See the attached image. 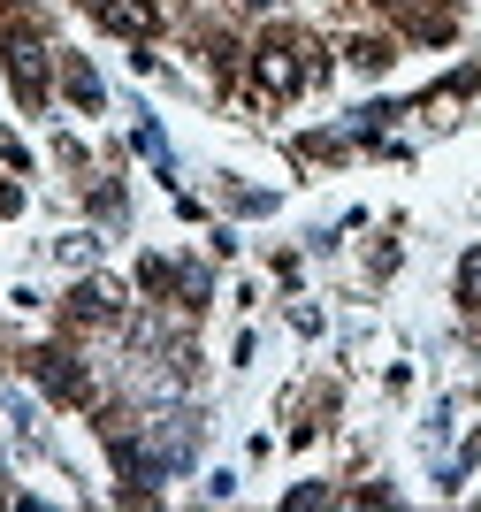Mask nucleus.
I'll return each instance as SVG.
<instances>
[{
  "mask_svg": "<svg viewBox=\"0 0 481 512\" xmlns=\"http://www.w3.org/2000/svg\"><path fill=\"white\" fill-rule=\"evenodd\" d=\"M31 367H39V383L54 390V398H84V375L62 360V352H31Z\"/></svg>",
  "mask_w": 481,
  "mask_h": 512,
  "instance_id": "1",
  "label": "nucleus"
}]
</instances>
